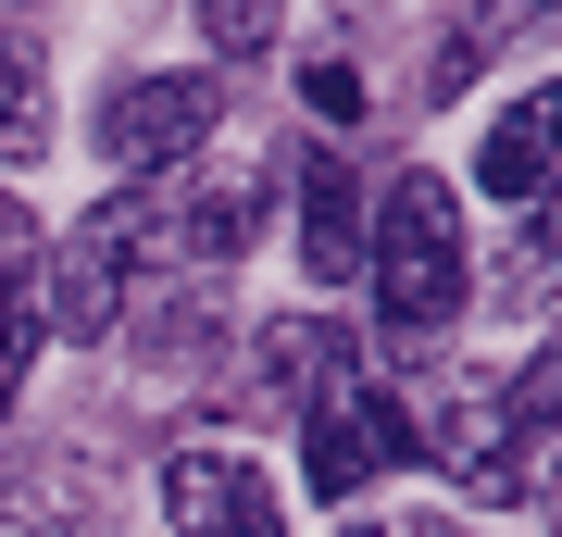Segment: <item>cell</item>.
Masks as SVG:
<instances>
[{
    "label": "cell",
    "instance_id": "cell-1",
    "mask_svg": "<svg viewBox=\"0 0 562 537\" xmlns=\"http://www.w3.org/2000/svg\"><path fill=\"white\" fill-rule=\"evenodd\" d=\"M362 288H375V338L401 350V362L462 313L475 262H462V200H450V176H387V188H375V225H362Z\"/></svg>",
    "mask_w": 562,
    "mask_h": 537
},
{
    "label": "cell",
    "instance_id": "cell-2",
    "mask_svg": "<svg viewBox=\"0 0 562 537\" xmlns=\"http://www.w3.org/2000/svg\"><path fill=\"white\" fill-rule=\"evenodd\" d=\"M413 450L475 500H538V425L513 413V376H450L413 413Z\"/></svg>",
    "mask_w": 562,
    "mask_h": 537
},
{
    "label": "cell",
    "instance_id": "cell-3",
    "mask_svg": "<svg viewBox=\"0 0 562 537\" xmlns=\"http://www.w3.org/2000/svg\"><path fill=\"white\" fill-rule=\"evenodd\" d=\"M301 462H313V488L325 500H362L375 476H401L413 462V413H401V388H375V376H325L301 400Z\"/></svg>",
    "mask_w": 562,
    "mask_h": 537
},
{
    "label": "cell",
    "instance_id": "cell-4",
    "mask_svg": "<svg viewBox=\"0 0 562 537\" xmlns=\"http://www.w3.org/2000/svg\"><path fill=\"white\" fill-rule=\"evenodd\" d=\"M225 125V76H125L113 100H101V150H113V176H176L188 150H201Z\"/></svg>",
    "mask_w": 562,
    "mask_h": 537
},
{
    "label": "cell",
    "instance_id": "cell-5",
    "mask_svg": "<svg viewBox=\"0 0 562 537\" xmlns=\"http://www.w3.org/2000/svg\"><path fill=\"white\" fill-rule=\"evenodd\" d=\"M113 313H125V225L101 200V213L38 262V325H50V338H113Z\"/></svg>",
    "mask_w": 562,
    "mask_h": 537
},
{
    "label": "cell",
    "instance_id": "cell-6",
    "mask_svg": "<svg viewBox=\"0 0 562 537\" xmlns=\"http://www.w3.org/2000/svg\"><path fill=\"white\" fill-rule=\"evenodd\" d=\"M162 513H176V537H288L262 462H238V450H176L162 462Z\"/></svg>",
    "mask_w": 562,
    "mask_h": 537
},
{
    "label": "cell",
    "instance_id": "cell-7",
    "mask_svg": "<svg viewBox=\"0 0 562 537\" xmlns=\"http://www.w3.org/2000/svg\"><path fill=\"white\" fill-rule=\"evenodd\" d=\"M288 188H301V262H313V288H350L362 276V225H375V176H350L338 150H313Z\"/></svg>",
    "mask_w": 562,
    "mask_h": 537
},
{
    "label": "cell",
    "instance_id": "cell-8",
    "mask_svg": "<svg viewBox=\"0 0 562 537\" xmlns=\"http://www.w3.org/2000/svg\"><path fill=\"white\" fill-rule=\"evenodd\" d=\"M475 176L501 188V200H538V188L562 176V76H538V88H525L513 113L475 138Z\"/></svg>",
    "mask_w": 562,
    "mask_h": 537
},
{
    "label": "cell",
    "instance_id": "cell-9",
    "mask_svg": "<svg viewBox=\"0 0 562 537\" xmlns=\"http://www.w3.org/2000/svg\"><path fill=\"white\" fill-rule=\"evenodd\" d=\"M538 38H562V0H475V13L450 25V51L425 63V100H462L501 51H538Z\"/></svg>",
    "mask_w": 562,
    "mask_h": 537
},
{
    "label": "cell",
    "instance_id": "cell-10",
    "mask_svg": "<svg viewBox=\"0 0 562 537\" xmlns=\"http://www.w3.org/2000/svg\"><path fill=\"white\" fill-rule=\"evenodd\" d=\"M487 300H501L513 325L562 300V176H550L538 200H513V238H501V276H487Z\"/></svg>",
    "mask_w": 562,
    "mask_h": 537
},
{
    "label": "cell",
    "instance_id": "cell-11",
    "mask_svg": "<svg viewBox=\"0 0 562 537\" xmlns=\"http://www.w3.org/2000/svg\"><path fill=\"white\" fill-rule=\"evenodd\" d=\"M338 325H313V313H288V325H262L250 338V413H301V400L338 376Z\"/></svg>",
    "mask_w": 562,
    "mask_h": 537
},
{
    "label": "cell",
    "instance_id": "cell-12",
    "mask_svg": "<svg viewBox=\"0 0 562 537\" xmlns=\"http://www.w3.org/2000/svg\"><path fill=\"white\" fill-rule=\"evenodd\" d=\"M38 262H0V425H13V388H25V362H38Z\"/></svg>",
    "mask_w": 562,
    "mask_h": 537
},
{
    "label": "cell",
    "instance_id": "cell-13",
    "mask_svg": "<svg viewBox=\"0 0 562 537\" xmlns=\"http://www.w3.org/2000/svg\"><path fill=\"white\" fill-rule=\"evenodd\" d=\"M50 113H38V51H0V163H38Z\"/></svg>",
    "mask_w": 562,
    "mask_h": 537
},
{
    "label": "cell",
    "instance_id": "cell-14",
    "mask_svg": "<svg viewBox=\"0 0 562 537\" xmlns=\"http://www.w3.org/2000/svg\"><path fill=\"white\" fill-rule=\"evenodd\" d=\"M201 38H213L225 63H250L262 38H276V0H201Z\"/></svg>",
    "mask_w": 562,
    "mask_h": 537
},
{
    "label": "cell",
    "instance_id": "cell-15",
    "mask_svg": "<svg viewBox=\"0 0 562 537\" xmlns=\"http://www.w3.org/2000/svg\"><path fill=\"white\" fill-rule=\"evenodd\" d=\"M301 100H313L325 125H362V100H375V88H362L350 63H313V76H301Z\"/></svg>",
    "mask_w": 562,
    "mask_h": 537
},
{
    "label": "cell",
    "instance_id": "cell-16",
    "mask_svg": "<svg viewBox=\"0 0 562 537\" xmlns=\"http://www.w3.org/2000/svg\"><path fill=\"white\" fill-rule=\"evenodd\" d=\"M387 537H462V525H438V513H413V525H387Z\"/></svg>",
    "mask_w": 562,
    "mask_h": 537
},
{
    "label": "cell",
    "instance_id": "cell-17",
    "mask_svg": "<svg viewBox=\"0 0 562 537\" xmlns=\"http://www.w3.org/2000/svg\"><path fill=\"white\" fill-rule=\"evenodd\" d=\"M538 500H550V537H562V476H538Z\"/></svg>",
    "mask_w": 562,
    "mask_h": 537
},
{
    "label": "cell",
    "instance_id": "cell-18",
    "mask_svg": "<svg viewBox=\"0 0 562 537\" xmlns=\"http://www.w3.org/2000/svg\"><path fill=\"white\" fill-rule=\"evenodd\" d=\"M350 537H387V525H350Z\"/></svg>",
    "mask_w": 562,
    "mask_h": 537
},
{
    "label": "cell",
    "instance_id": "cell-19",
    "mask_svg": "<svg viewBox=\"0 0 562 537\" xmlns=\"http://www.w3.org/2000/svg\"><path fill=\"white\" fill-rule=\"evenodd\" d=\"M0 51H13V38H0Z\"/></svg>",
    "mask_w": 562,
    "mask_h": 537
}]
</instances>
